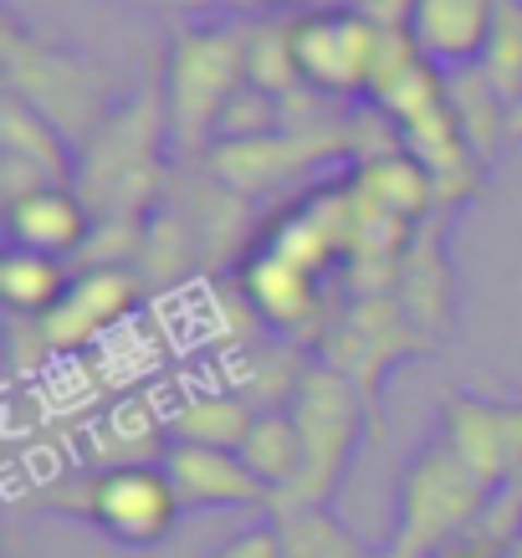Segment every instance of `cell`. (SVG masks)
I'll list each match as a JSON object with an SVG mask.
<instances>
[{"label":"cell","mask_w":522,"mask_h":558,"mask_svg":"<svg viewBox=\"0 0 522 558\" xmlns=\"http://www.w3.org/2000/svg\"><path fill=\"white\" fill-rule=\"evenodd\" d=\"M165 93H138L108 113L98 134L77 149V195L87 201L93 220L144 231L149 205L165 201Z\"/></svg>","instance_id":"1"},{"label":"cell","mask_w":522,"mask_h":558,"mask_svg":"<svg viewBox=\"0 0 522 558\" xmlns=\"http://www.w3.org/2000/svg\"><path fill=\"white\" fill-rule=\"evenodd\" d=\"M246 47H252V26H241V21H210V26H190L174 36L159 93H165L169 149L180 159H205L216 149L226 108L252 83Z\"/></svg>","instance_id":"2"},{"label":"cell","mask_w":522,"mask_h":558,"mask_svg":"<svg viewBox=\"0 0 522 558\" xmlns=\"http://www.w3.org/2000/svg\"><path fill=\"white\" fill-rule=\"evenodd\" d=\"M287 410H292V421L303 430V476H298V487L287 492V497L271 502V512L277 508H333V497L343 487V476H349V461H354L364 430L374 436L369 405H364V395L343 374L328 369L313 354V364H307L303 385H298Z\"/></svg>","instance_id":"3"},{"label":"cell","mask_w":522,"mask_h":558,"mask_svg":"<svg viewBox=\"0 0 522 558\" xmlns=\"http://www.w3.org/2000/svg\"><path fill=\"white\" fill-rule=\"evenodd\" d=\"M430 349H436V339L415 328V318L400 307L394 292H354L333 318L323 323L313 354L364 395L374 440H385V374L404 359L430 354Z\"/></svg>","instance_id":"4"},{"label":"cell","mask_w":522,"mask_h":558,"mask_svg":"<svg viewBox=\"0 0 522 558\" xmlns=\"http://www.w3.org/2000/svg\"><path fill=\"white\" fill-rule=\"evenodd\" d=\"M497 492L487 487V476L476 472L472 461L456 451L451 440L430 436L410 457V466L400 472V492H394V538L421 548V554L440 558L451 543L466 538V527L487 512V502Z\"/></svg>","instance_id":"5"},{"label":"cell","mask_w":522,"mask_h":558,"mask_svg":"<svg viewBox=\"0 0 522 558\" xmlns=\"http://www.w3.org/2000/svg\"><path fill=\"white\" fill-rule=\"evenodd\" d=\"M5 93H16L32 108H41L77 149L113 113L98 72L87 62H77V57H62L51 47H32L16 21H5Z\"/></svg>","instance_id":"6"},{"label":"cell","mask_w":522,"mask_h":558,"mask_svg":"<svg viewBox=\"0 0 522 558\" xmlns=\"http://www.w3.org/2000/svg\"><path fill=\"white\" fill-rule=\"evenodd\" d=\"M287 36H292V68H298L307 93L333 102L369 98L374 62H379V32L359 16L354 5H333V11L287 21Z\"/></svg>","instance_id":"7"},{"label":"cell","mask_w":522,"mask_h":558,"mask_svg":"<svg viewBox=\"0 0 522 558\" xmlns=\"http://www.w3.org/2000/svg\"><path fill=\"white\" fill-rule=\"evenodd\" d=\"M180 492L169 482L165 461H113L83 487V518L123 548H154L180 523Z\"/></svg>","instance_id":"8"},{"label":"cell","mask_w":522,"mask_h":558,"mask_svg":"<svg viewBox=\"0 0 522 558\" xmlns=\"http://www.w3.org/2000/svg\"><path fill=\"white\" fill-rule=\"evenodd\" d=\"M47 185H77V144L26 98H0V190L21 201Z\"/></svg>","instance_id":"9"},{"label":"cell","mask_w":522,"mask_h":558,"mask_svg":"<svg viewBox=\"0 0 522 558\" xmlns=\"http://www.w3.org/2000/svg\"><path fill=\"white\" fill-rule=\"evenodd\" d=\"M144 298L134 267H87L83 277H72L62 303L51 307L47 318H32L41 333L47 354H83L87 343H98L102 333H113L134 303Z\"/></svg>","instance_id":"10"},{"label":"cell","mask_w":522,"mask_h":558,"mask_svg":"<svg viewBox=\"0 0 522 558\" xmlns=\"http://www.w3.org/2000/svg\"><path fill=\"white\" fill-rule=\"evenodd\" d=\"M440 436L487 476L491 492L518 482L522 476V395H512V400H482L472 389H461V395H451L440 405Z\"/></svg>","instance_id":"11"},{"label":"cell","mask_w":522,"mask_h":558,"mask_svg":"<svg viewBox=\"0 0 522 558\" xmlns=\"http://www.w3.org/2000/svg\"><path fill=\"white\" fill-rule=\"evenodd\" d=\"M241 292H246L256 318L267 323V328H277V333H313L318 339L323 323L333 318L328 298H323L328 277L282 252H271L262 241L252 246L246 267H241Z\"/></svg>","instance_id":"12"},{"label":"cell","mask_w":522,"mask_h":558,"mask_svg":"<svg viewBox=\"0 0 522 558\" xmlns=\"http://www.w3.org/2000/svg\"><path fill=\"white\" fill-rule=\"evenodd\" d=\"M169 482L180 492L185 512H236V508H267L271 512V492L262 487V476L241 461V451L226 446H190V440H169L165 451Z\"/></svg>","instance_id":"13"},{"label":"cell","mask_w":522,"mask_h":558,"mask_svg":"<svg viewBox=\"0 0 522 558\" xmlns=\"http://www.w3.org/2000/svg\"><path fill=\"white\" fill-rule=\"evenodd\" d=\"M93 231H98V220L77 195V185H47L21 195V201H5V236L21 252H41L68 262V256L93 246Z\"/></svg>","instance_id":"14"},{"label":"cell","mask_w":522,"mask_h":558,"mask_svg":"<svg viewBox=\"0 0 522 558\" xmlns=\"http://www.w3.org/2000/svg\"><path fill=\"white\" fill-rule=\"evenodd\" d=\"M389 292L400 298V307L415 318L421 333H430L436 343L446 339V328H451V292H456L451 262H446V216H430L415 231Z\"/></svg>","instance_id":"15"},{"label":"cell","mask_w":522,"mask_h":558,"mask_svg":"<svg viewBox=\"0 0 522 558\" xmlns=\"http://www.w3.org/2000/svg\"><path fill=\"white\" fill-rule=\"evenodd\" d=\"M491 21H497V0H415L410 36L425 62H436L440 72H461L482 62Z\"/></svg>","instance_id":"16"},{"label":"cell","mask_w":522,"mask_h":558,"mask_svg":"<svg viewBox=\"0 0 522 558\" xmlns=\"http://www.w3.org/2000/svg\"><path fill=\"white\" fill-rule=\"evenodd\" d=\"M349 180H354L359 201H369L374 210H385V216L404 220V226H425L430 216H440L436 180L421 170V159H410L404 149L364 159V165H354Z\"/></svg>","instance_id":"17"},{"label":"cell","mask_w":522,"mask_h":558,"mask_svg":"<svg viewBox=\"0 0 522 558\" xmlns=\"http://www.w3.org/2000/svg\"><path fill=\"white\" fill-rule=\"evenodd\" d=\"M241 461L262 476L271 502L298 487V476H303V430L292 421V410H256L252 430L241 440Z\"/></svg>","instance_id":"18"},{"label":"cell","mask_w":522,"mask_h":558,"mask_svg":"<svg viewBox=\"0 0 522 558\" xmlns=\"http://www.w3.org/2000/svg\"><path fill=\"white\" fill-rule=\"evenodd\" d=\"M446 98H451V113L461 123L466 144L476 149V159L491 165L502 154V144L512 138V108L497 98V87L482 77V68L446 72Z\"/></svg>","instance_id":"19"},{"label":"cell","mask_w":522,"mask_h":558,"mask_svg":"<svg viewBox=\"0 0 522 558\" xmlns=\"http://www.w3.org/2000/svg\"><path fill=\"white\" fill-rule=\"evenodd\" d=\"M256 421V405L236 389H210V395H190L180 410H169L165 436L190 440V446H226L241 451V440Z\"/></svg>","instance_id":"20"},{"label":"cell","mask_w":522,"mask_h":558,"mask_svg":"<svg viewBox=\"0 0 522 558\" xmlns=\"http://www.w3.org/2000/svg\"><path fill=\"white\" fill-rule=\"evenodd\" d=\"M68 271L57 256H41V252H11L0 256V303L11 318H47L51 307L62 303V292H68Z\"/></svg>","instance_id":"21"},{"label":"cell","mask_w":522,"mask_h":558,"mask_svg":"<svg viewBox=\"0 0 522 558\" xmlns=\"http://www.w3.org/2000/svg\"><path fill=\"white\" fill-rule=\"evenodd\" d=\"M271 523L282 538V558H364L374 548L333 508H277Z\"/></svg>","instance_id":"22"},{"label":"cell","mask_w":522,"mask_h":558,"mask_svg":"<svg viewBox=\"0 0 522 558\" xmlns=\"http://www.w3.org/2000/svg\"><path fill=\"white\" fill-rule=\"evenodd\" d=\"M482 77L497 87L507 108L522 102V0H497V21H491L487 51H482Z\"/></svg>","instance_id":"23"},{"label":"cell","mask_w":522,"mask_h":558,"mask_svg":"<svg viewBox=\"0 0 522 558\" xmlns=\"http://www.w3.org/2000/svg\"><path fill=\"white\" fill-rule=\"evenodd\" d=\"M216 558H282V538H277V523H256L246 527V533H236V538H226L216 548Z\"/></svg>","instance_id":"24"},{"label":"cell","mask_w":522,"mask_h":558,"mask_svg":"<svg viewBox=\"0 0 522 558\" xmlns=\"http://www.w3.org/2000/svg\"><path fill=\"white\" fill-rule=\"evenodd\" d=\"M364 558H430V554H421V548H410V543H400V538H389V543H374Z\"/></svg>","instance_id":"25"},{"label":"cell","mask_w":522,"mask_h":558,"mask_svg":"<svg viewBox=\"0 0 522 558\" xmlns=\"http://www.w3.org/2000/svg\"><path fill=\"white\" fill-rule=\"evenodd\" d=\"M512 138H522V102L512 108Z\"/></svg>","instance_id":"26"},{"label":"cell","mask_w":522,"mask_h":558,"mask_svg":"<svg viewBox=\"0 0 522 558\" xmlns=\"http://www.w3.org/2000/svg\"><path fill=\"white\" fill-rule=\"evenodd\" d=\"M262 5H298V0H262Z\"/></svg>","instance_id":"27"}]
</instances>
